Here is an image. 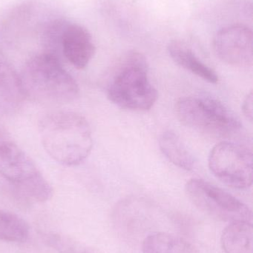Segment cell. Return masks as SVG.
<instances>
[{"instance_id": "obj_3", "label": "cell", "mask_w": 253, "mask_h": 253, "mask_svg": "<svg viewBox=\"0 0 253 253\" xmlns=\"http://www.w3.org/2000/svg\"><path fill=\"white\" fill-rule=\"evenodd\" d=\"M20 76L26 98L46 104H66L80 92L74 77L53 53H40L31 58Z\"/></svg>"}, {"instance_id": "obj_8", "label": "cell", "mask_w": 253, "mask_h": 253, "mask_svg": "<svg viewBox=\"0 0 253 253\" xmlns=\"http://www.w3.org/2000/svg\"><path fill=\"white\" fill-rule=\"evenodd\" d=\"M213 48L217 56L228 65H253V33L245 25H230L220 30L214 37Z\"/></svg>"}, {"instance_id": "obj_6", "label": "cell", "mask_w": 253, "mask_h": 253, "mask_svg": "<svg viewBox=\"0 0 253 253\" xmlns=\"http://www.w3.org/2000/svg\"><path fill=\"white\" fill-rule=\"evenodd\" d=\"M186 193L192 203L202 212L225 222H252L251 208L228 192L203 179L187 181Z\"/></svg>"}, {"instance_id": "obj_9", "label": "cell", "mask_w": 253, "mask_h": 253, "mask_svg": "<svg viewBox=\"0 0 253 253\" xmlns=\"http://www.w3.org/2000/svg\"><path fill=\"white\" fill-rule=\"evenodd\" d=\"M61 50L71 65L77 69H83L93 58L95 45L86 28L68 22L62 34Z\"/></svg>"}, {"instance_id": "obj_17", "label": "cell", "mask_w": 253, "mask_h": 253, "mask_svg": "<svg viewBox=\"0 0 253 253\" xmlns=\"http://www.w3.org/2000/svg\"><path fill=\"white\" fill-rule=\"evenodd\" d=\"M253 95L251 91L248 96L245 97L242 104V111L247 119L252 121L253 120Z\"/></svg>"}, {"instance_id": "obj_5", "label": "cell", "mask_w": 253, "mask_h": 253, "mask_svg": "<svg viewBox=\"0 0 253 253\" xmlns=\"http://www.w3.org/2000/svg\"><path fill=\"white\" fill-rule=\"evenodd\" d=\"M0 175L24 199L48 202L53 190L32 159L12 141L0 146Z\"/></svg>"}, {"instance_id": "obj_2", "label": "cell", "mask_w": 253, "mask_h": 253, "mask_svg": "<svg viewBox=\"0 0 253 253\" xmlns=\"http://www.w3.org/2000/svg\"><path fill=\"white\" fill-rule=\"evenodd\" d=\"M105 93L113 104L123 109L134 111L151 109L158 95L150 82L146 56L135 50L128 52L108 75Z\"/></svg>"}, {"instance_id": "obj_14", "label": "cell", "mask_w": 253, "mask_h": 253, "mask_svg": "<svg viewBox=\"0 0 253 253\" xmlns=\"http://www.w3.org/2000/svg\"><path fill=\"white\" fill-rule=\"evenodd\" d=\"M143 253H202L186 239L167 233L149 235L143 242Z\"/></svg>"}, {"instance_id": "obj_18", "label": "cell", "mask_w": 253, "mask_h": 253, "mask_svg": "<svg viewBox=\"0 0 253 253\" xmlns=\"http://www.w3.org/2000/svg\"><path fill=\"white\" fill-rule=\"evenodd\" d=\"M10 141V140L9 139V135L7 131H6L4 127L0 126V146Z\"/></svg>"}, {"instance_id": "obj_13", "label": "cell", "mask_w": 253, "mask_h": 253, "mask_svg": "<svg viewBox=\"0 0 253 253\" xmlns=\"http://www.w3.org/2000/svg\"><path fill=\"white\" fill-rule=\"evenodd\" d=\"M159 147L166 159L175 166L187 171L194 169V156L175 132H163L159 138Z\"/></svg>"}, {"instance_id": "obj_10", "label": "cell", "mask_w": 253, "mask_h": 253, "mask_svg": "<svg viewBox=\"0 0 253 253\" xmlns=\"http://www.w3.org/2000/svg\"><path fill=\"white\" fill-rule=\"evenodd\" d=\"M25 99L19 74L7 62H0V116L16 114Z\"/></svg>"}, {"instance_id": "obj_4", "label": "cell", "mask_w": 253, "mask_h": 253, "mask_svg": "<svg viewBox=\"0 0 253 253\" xmlns=\"http://www.w3.org/2000/svg\"><path fill=\"white\" fill-rule=\"evenodd\" d=\"M175 111L183 124L209 136H231L242 126L231 110L206 93L181 98L177 102Z\"/></svg>"}, {"instance_id": "obj_1", "label": "cell", "mask_w": 253, "mask_h": 253, "mask_svg": "<svg viewBox=\"0 0 253 253\" xmlns=\"http://www.w3.org/2000/svg\"><path fill=\"white\" fill-rule=\"evenodd\" d=\"M43 148L58 163L76 166L86 160L93 147L87 120L71 111H56L42 117L38 124Z\"/></svg>"}, {"instance_id": "obj_7", "label": "cell", "mask_w": 253, "mask_h": 253, "mask_svg": "<svg viewBox=\"0 0 253 253\" xmlns=\"http://www.w3.org/2000/svg\"><path fill=\"white\" fill-rule=\"evenodd\" d=\"M211 172L232 188L245 190L253 183V154L246 147L231 141H221L209 156Z\"/></svg>"}, {"instance_id": "obj_16", "label": "cell", "mask_w": 253, "mask_h": 253, "mask_svg": "<svg viewBox=\"0 0 253 253\" xmlns=\"http://www.w3.org/2000/svg\"><path fill=\"white\" fill-rule=\"evenodd\" d=\"M45 244L57 253H93L90 248L76 239L55 232H41Z\"/></svg>"}, {"instance_id": "obj_15", "label": "cell", "mask_w": 253, "mask_h": 253, "mask_svg": "<svg viewBox=\"0 0 253 253\" xmlns=\"http://www.w3.org/2000/svg\"><path fill=\"white\" fill-rule=\"evenodd\" d=\"M30 236L28 223L19 215L0 209V241L23 243Z\"/></svg>"}, {"instance_id": "obj_12", "label": "cell", "mask_w": 253, "mask_h": 253, "mask_svg": "<svg viewBox=\"0 0 253 253\" xmlns=\"http://www.w3.org/2000/svg\"><path fill=\"white\" fill-rule=\"evenodd\" d=\"M252 222L230 223L223 231L221 245L225 253H253Z\"/></svg>"}, {"instance_id": "obj_11", "label": "cell", "mask_w": 253, "mask_h": 253, "mask_svg": "<svg viewBox=\"0 0 253 253\" xmlns=\"http://www.w3.org/2000/svg\"><path fill=\"white\" fill-rule=\"evenodd\" d=\"M167 50L172 60L181 68L208 83L212 84L218 83V76L216 72L200 60L193 50L182 42L178 40L170 42Z\"/></svg>"}]
</instances>
